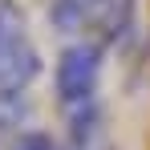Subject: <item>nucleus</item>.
Here are the masks:
<instances>
[{"mask_svg": "<svg viewBox=\"0 0 150 150\" xmlns=\"http://www.w3.org/2000/svg\"><path fill=\"white\" fill-rule=\"evenodd\" d=\"M134 0H49V25L73 41L114 45L130 28Z\"/></svg>", "mask_w": 150, "mask_h": 150, "instance_id": "nucleus-1", "label": "nucleus"}, {"mask_svg": "<svg viewBox=\"0 0 150 150\" xmlns=\"http://www.w3.org/2000/svg\"><path fill=\"white\" fill-rule=\"evenodd\" d=\"M45 61L16 0H0V93H28Z\"/></svg>", "mask_w": 150, "mask_h": 150, "instance_id": "nucleus-2", "label": "nucleus"}, {"mask_svg": "<svg viewBox=\"0 0 150 150\" xmlns=\"http://www.w3.org/2000/svg\"><path fill=\"white\" fill-rule=\"evenodd\" d=\"M101 69H105V45L98 41H69L57 53L53 65V93L65 114L81 105H93L101 89Z\"/></svg>", "mask_w": 150, "mask_h": 150, "instance_id": "nucleus-3", "label": "nucleus"}, {"mask_svg": "<svg viewBox=\"0 0 150 150\" xmlns=\"http://www.w3.org/2000/svg\"><path fill=\"white\" fill-rule=\"evenodd\" d=\"M28 114H33L28 93H0V150H8L16 134H25Z\"/></svg>", "mask_w": 150, "mask_h": 150, "instance_id": "nucleus-4", "label": "nucleus"}, {"mask_svg": "<svg viewBox=\"0 0 150 150\" xmlns=\"http://www.w3.org/2000/svg\"><path fill=\"white\" fill-rule=\"evenodd\" d=\"M8 150H65L53 134H45V130H25V134H16V142Z\"/></svg>", "mask_w": 150, "mask_h": 150, "instance_id": "nucleus-5", "label": "nucleus"}, {"mask_svg": "<svg viewBox=\"0 0 150 150\" xmlns=\"http://www.w3.org/2000/svg\"><path fill=\"white\" fill-rule=\"evenodd\" d=\"M93 150H114V146H93Z\"/></svg>", "mask_w": 150, "mask_h": 150, "instance_id": "nucleus-6", "label": "nucleus"}]
</instances>
